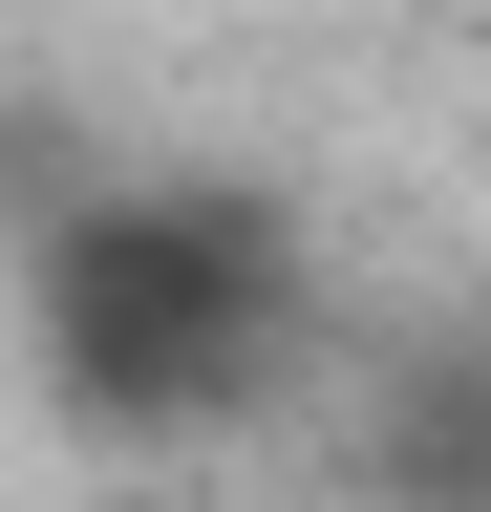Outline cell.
I'll list each match as a JSON object with an SVG mask.
<instances>
[{"instance_id":"6da1fadb","label":"cell","mask_w":491,"mask_h":512,"mask_svg":"<svg viewBox=\"0 0 491 512\" xmlns=\"http://www.w3.org/2000/svg\"><path fill=\"white\" fill-rule=\"evenodd\" d=\"M22 320H43V384H65L107 448H193V427H235L278 384L299 256H278L257 192H86V214L43 235Z\"/></svg>"},{"instance_id":"7a4b0ae2","label":"cell","mask_w":491,"mask_h":512,"mask_svg":"<svg viewBox=\"0 0 491 512\" xmlns=\"http://www.w3.org/2000/svg\"><path fill=\"white\" fill-rule=\"evenodd\" d=\"M86 512H171V491H86Z\"/></svg>"}]
</instances>
